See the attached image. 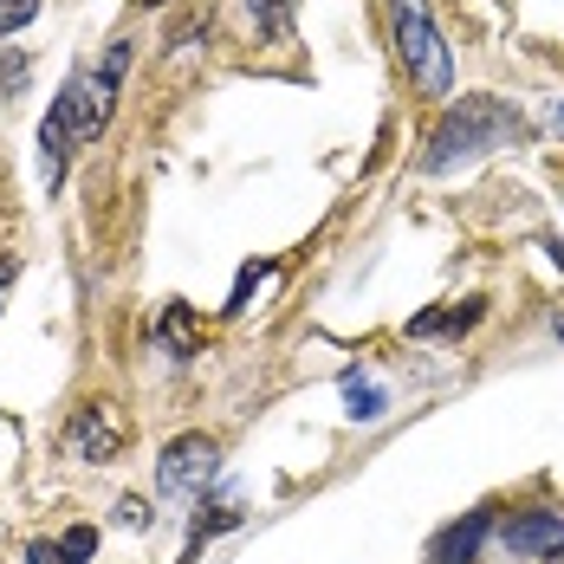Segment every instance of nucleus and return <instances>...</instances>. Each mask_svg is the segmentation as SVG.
<instances>
[{
    "mask_svg": "<svg viewBox=\"0 0 564 564\" xmlns=\"http://www.w3.org/2000/svg\"><path fill=\"white\" fill-rule=\"evenodd\" d=\"M117 512H123V525H150V512H143V500H123Z\"/></svg>",
    "mask_w": 564,
    "mask_h": 564,
    "instance_id": "nucleus-15",
    "label": "nucleus"
},
{
    "mask_svg": "<svg viewBox=\"0 0 564 564\" xmlns=\"http://www.w3.org/2000/svg\"><path fill=\"white\" fill-rule=\"evenodd\" d=\"M558 338H564V318H558Z\"/></svg>",
    "mask_w": 564,
    "mask_h": 564,
    "instance_id": "nucleus-18",
    "label": "nucleus"
},
{
    "mask_svg": "<svg viewBox=\"0 0 564 564\" xmlns=\"http://www.w3.org/2000/svg\"><path fill=\"white\" fill-rule=\"evenodd\" d=\"M512 137H519V111H512L507 98H460V105L435 123V137H429V150H422V170L448 175L454 163H474V156L507 150Z\"/></svg>",
    "mask_w": 564,
    "mask_h": 564,
    "instance_id": "nucleus-2",
    "label": "nucleus"
},
{
    "mask_svg": "<svg viewBox=\"0 0 564 564\" xmlns=\"http://www.w3.org/2000/svg\"><path fill=\"white\" fill-rule=\"evenodd\" d=\"M91 552H98V525H72L58 545H46V539H40L26 558H33V564H85Z\"/></svg>",
    "mask_w": 564,
    "mask_h": 564,
    "instance_id": "nucleus-10",
    "label": "nucleus"
},
{
    "mask_svg": "<svg viewBox=\"0 0 564 564\" xmlns=\"http://www.w3.org/2000/svg\"><path fill=\"white\" fill-rule=\"evenodd\" d=\"M215 467H221V448H215L208 435H175L170 448H163V460H156V487L195 500V494L215 480Z\"/></svg>",
    "mask_w": 564,
    "mask_h": 564,
    "instance_id": "nucleus-5",
    "label": "nucleus"
},
{
    "mask_svg": "<svg viewBox=\"0 0 564 564\" xmlns=\"http://www.w3.org/2000/svg\"><path fill=\"white\" fill-rule=\"evenodd\" d=\"M143 7H156V0H143Z\"/></svg>",
    "mask_w": 564,
    "mask_h": 564,
    "instance_id": "nucleus-19",
    "label": "nucleus"
},
{
    "mask_svg": "<svg viewBox=\"0 0 564 564\" xmlns=\"http://www.w3.org/2000/svg\"><path fill=\"white\" fill-rule=\"evenodd\" d=\"M33 13H40V0H0V40H7V33H20Z\"/></svg>",
    "mask_w": 564,
    "mask_h": 564,
    "instance_id": "nucleus-13",
    "label": "nucleus"
},
{
    "mask_svg": "<svg viewBox=\"0 0 564 564\" xmlns=\"http://www.w3.org/2000/svg\"><path fill=\"white\" fill-rule=\"evenodd\" d=\"M267 273H273V267H247V273L234 280V299H227V312H247V299H253V285L267 280Z\"/></svg>",
    "mask_w": 564,
    "mask_h": 564,
    "instance_id": "nucleus-14",
    "label": "nucleus"
},
{
    "mask_svg": "<svg viewBox=\"0 0 564 564\" xmlns=\"http://www.w3.org/2000/svg\"><path fill=\"white\" fill-rule=\"evenodd\" d=\"M500 539H507V552H519V558H558L564 564V512H532V519H512Z\"/></svg>",
    "mask_w": 564,
    "mask_h": 564,
    "instance_id": "nucleus-6",
    "label": "nucleus"
},
{
    "mask_svg": "<svg viewBox=\"0 0 564 564\" xmlns=\"http://www.w3.org/2000/svg\"><path fill=\"white\" fill-rule=\"evenodd\" d=\"M58 448H65V460H117L130 448V422L117 402H85V409H72Z\"/></svg>",
    "mask_w": 564,
    "mask_h": 564,
    "instance_id": "nucleus-4",
    "label": "nucleus"
},
{
    "mask_svg": "<svg viewBox=\"0 0 564 564\" xmlns=\"http://www.w3.org/2000/svg\"><path fill=\"white\" fill-rule=\"evenodd\" d=\"M480 299H460V305H442V312H422V318H409V338H454V332H467V325H480Z\"/></svg>",
    "mask_w": 564,
    "mask_h": 564,
    "instance_id": "nucleus-9",
    "label": "nucleus"
},
{
    "mask_svg": "<svg viewBox=\"0 0 564 564\" xmlns=\"http://www.w3.org/2000/svg\"><path fill=\"white\" fill-rule=\"evenodd\" d=\"M487 512H467L460 525H448L442 539H435V552H429V564H474V552H480V539H487Z\"/></svg>",
    "mask_w": 564,
    "mask_h": 564,
    "instance_id": "nucleus-8",
    "label": "nucleus"
},
{
    "mask_svg": "<svg viewBox=\"0 0 564 564\" xmlns=\"http://www.w3.org/2000/svg\"><path fill=\"white\" fill-rule=\"evenodd\" d=\"M344 402H350L357 422H377V415H383V390H377V383H357V377H350V383H344Z\"/></svg>",
    "mask_w": 564,
    "mask_h": 564,
    "instance_id": "nucleus-11",
    "label": "nucleus"
},
{
    "mask_svg": "<svg viewBox=\"0 0 564 564\" xmlns=\"http://www.w3.org/2000/svg\"><path fill=\"white\" fill-rule=\"evenodd\" d=\"M558 130H564V105H558Z\"/></svg>",
    "mask_w": 564,
    "mask_h": 564,
    "instance_id": "nucleus-17",
    "label": "nucleus"
},
{
    "mask_svg": "<svg viewBox=\"0 0 564 564\" xmlns=\"http://www.w3.org/2000/svg\"><path fill=\"white\" fill-rule=\"evenodd\" d=\"M150 344H156V350H170V357H195V350H202V325H195V312H188L182 299H170V305H163V318L150 325Z\"/></svg>",
    "mask_w": 564,
    "mask_h": 564,
    "instance_id": "nucleus-7",
    "label": "nucleus"
},
{
    "mask_svg": "<svg viewBox=\"0 0 564 564\" xmlns=\"http://www.w3.org/2000/svg\"><path fill=\"white\" fill-rule=\"evenodd\" d=\"M247 13H253L273 40H285V33H292V0H247Z\"/></svg>",
    "mask_w": 564,
    "mask_h": 564,
    "instance_id": "nucleus-12",
    "label": "nucleus"
},
{
    "mask_svg": "<svg viewBox=\"0 0 564 564\" xmlns=\"http://www.w3.org/2000/svg\"><path fill=\"white\" fill-rule=\"evenodd\" d=\"M123 72H130V40H117L98 72H72V78H65V91L53 98V111H46V123H40V175H46V188L65 182L72 143H91V137L111 123Z\"/></svg>",
    "mask_w": 564,
    "mask_h": 564,
    "instance_id": "nucleus-1",
    "label": "nucleus"
},
{
    "mask_svg": "<svg viewBox=\"0 0 564 564\" xmlns=\"http://www.w3.org/2000/svg\"><path fill=\"white\" fill-rule=\"evenodd\" d=\"M395 53H402L409 78H415L429 98H448V91H454L448 46H442V33H435V20H429V7H422V0H395Z\"/></svg>",
    "mask_w": 564,
    "mask_h": 564,
    "instance_id": "nucleus-3",
    "label": "nucleus"
},
{
    "mask_svg": "<svg viewBox=\"0 0 564 564\" xmlns=\"http://www.w3.org/2000/svg\"><path fill=\"white\" fill-rule=\"evenodd\" d=\"M13 273H20V260H13V253H0V299H7V285H13Z\"/></svg>",
    "mask_w": 564,
    "mask_h": 564,
    "instance_id": "nucleus-16",
    "label": "nucleus"
}]
</instances>
